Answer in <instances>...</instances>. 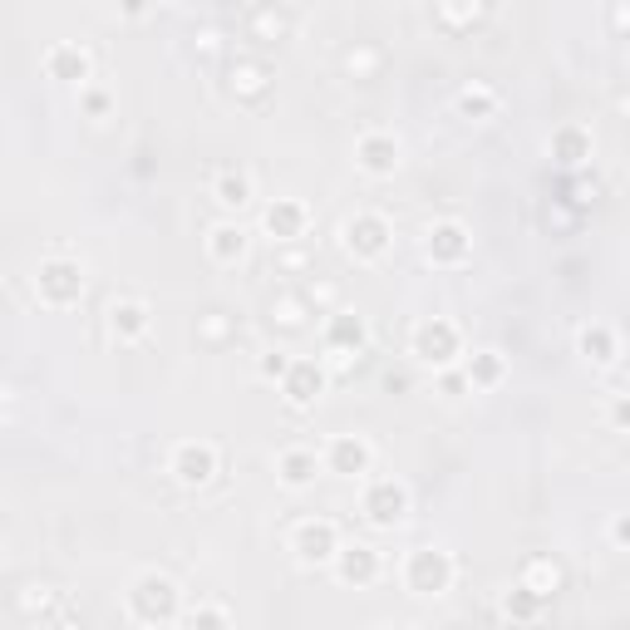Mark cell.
Segmentation results:
<instances>
[{
	"label": "cell",
	"instance_id": "d6a6232c",
	"mask_svg": "<svg viewBox=\"0 0 630 630\" xmlns=\"http://www.w3.org/2000/svg\"><path fill=\"white\" fill-rule=\"evenodd\" d=\"M443 390H449V394H463V390H469V380H463V374H443Z\"/></svg>",
	"mask_w": 630,
	"mask_h": 630
},
{
	"label": "cell",
	"instance_id": "d6986e66",
	"mask_svg": "<svg viewBox=\"0 0 630 630\" xmlns=\"http://www.w3.org/2000/svg\"><path fill=\"white\" fill-rule=\"evenodd\" d=\"M277 477H281V487L301 493V487H311L315 477H320V459H315L311 449H286L277 459Z\"/></svg>",
	"mask_w": 630,
	"mask_h": 630
},
{
	"label": "cell",
	"instance_id": "e0dca14e",
	"mask_svg": "<svg viewBox=\"0 0 630 630\" xmlns=\"http://www.w3.org/2000/svg\"><path fill=\"white\" fill-rule=\"evenodd\" d=\"M148 325H154V315H148L144 301H114V306H109V335H114L119 345L144 340Z\"/></svg>",
	"mask_w": 630,
	"mask_h": 630
},
{
	"label": "cell",
	"instance_id": "ffe728a7",
	"mask_svg": "<svg viewBox=\"0 0 630 630\" xmlns=\"http://www.w3.org/2000/svg\"><path fill=\"white\" fill-rule=\"evenodd\" d=\"M547 148H552V158L562 162V168H582V162L592 158V134H586V128H576V124H562Z\"/></svg>",
	"mask_w": 630,
	"mask_h": 630
},
{
	"label": "cell",
	"instance_id": "4316f807",
	"mask_svg": "<svg viewBox=\"0 0 630 630\" xmlns=\"http://www.w3.org/2000/svg\"><path fill=\"white\" fill-rule=\"evenodd\" d=\"M188 630H232V621L222 606H198V611L188 616Z\"/></svg>",
	"mask_w": 630,
	"mask_h": 630
},
{
	"label": "cell",
	"instance_id": "603a6c76",
	"mask_svg": "<svg viewBox=\"0 0 630 630\" xmlns=\"http://www.w3.org/2000/svg\"><path fill=\"white\" fill-rule=\"evenodd\" d=\"M517 586H527V592L532 596H556V586H562V566L556 562H547V556H532V562H527V576Z\"/></svg>",
	"mask_w": 630,
	"mask_h": 630
},
{
	"label": "cell",
	"instance_id": "d4e9b609",
	"mask_svg": "<svg viewBox=\"0 0 630 630\" xmlns=\"http://www.w3.org/2000/svg\"><path fill=\"white\" fill-rule=\"evenodd\" d=\"M459 114H463V119H493V114H497V94H493L487 85L459 89Z\"/></svg>",
	"mask_w": 630,
	"mask_h": 630
},
{
	"label": "cell",
	"instance_id": "7402d4cb",
	"mask_svg": "<svg viewBox=\"0 0 630 630\" xmlns=\"http://www.w3.org/2000/svg\"><path fill=\"white\" fill-rule=\"evenodd\" d=\"M507 374V360L497 350H477L469 355V370H463V380H469V390H497Z\"/></svg>",
	"mask_w": 630,
	"mask_h": 630
},
{
	"label": "cell",
	"instance_id": "e575fe53",
	"mask_svg": "<svg viewBox=\"0 0 630 630\" xmlns=\"http://www.w3.org/2000/svg\"><path fill=\"white\" fill-rule=\"evenodd\" d=\"M384 630H414V626H384Z\"/></svg>",
	"mask_w": 630,
	"mask_h": 630
},
{
	"label": "cell",
	"instance_id": "5b68a950",
	"mask_svg": "<svg viewBox=\"0 0 630 630\" xmlns=\"http://www.w3.org/2000/svg\"><path fill=\"white\" fill-rule=\"evenodd\" d=\"M340 237H345V251H350L355 261H380L384 251H390L394 232L380 212H355V217L340 227Z\"/></svg>",
	"mask_w": 630,
	"mask_h": 630
},
{
	"label": "cell",
	"instance_id": "9a60e30c",
	"mask_svg": "<svg viewBox=\"0 0 630 630\" xmlns=\"http://www.w3.org/2000/svg\"><path fill=\"white\" fill-rule=\"evenodd\" d=\"M325 469L340 477H364L370 473V443L360 434H340V439L325 449Z\"/></svg>",
	"mask_w": 630,
	"mask_h": 630
},
{
	"label": "cell",
	"instance_id": "83f0119b",
	"mask_svg": "<svg viewBox=\"0 0 630 630\" xmlns=\"http://www.w3.org/2000/svg\"><path fill=\"white\" fill-rule=\"evenodd\" d=\"M286 370H291V355L286 350H271L267 360H261V380H286Z\"/></svg>",
	"mask_w": 630,
	"mask_h": 630
},
{
	"label": "cell",
	"instance_id": "7c38bea8",
	"mask_svg": "<svg viewBox=\"0 0 630 630\" xmlns=\"http://www.w3.org/2000/svg\"><path fill=\"white\" fill-rule=\"evenodd\" d=\"M355 162H360L370 178H394L400 172V138L394 134H364L355 144Z\"/></svg>",
	"mask_w": 630,
	"mask_h": 630
},
{
	"label": "cell",
	"instance_id": "484cf974",
	"mask_svg": "<svg viewBox=\"0 0 630 630\" xmlns=\"http://www.w3.org/2000/svg\"><path fill=\"white\" fill-rule=\"evenodd\" d=\"M542 596H532V592H527V586H513V592H507L503 596V611H507V621H532V616L537 611H542Z\"/></svg>",
	"mask_w": 630,
	"mask_h": 630
},
{
	"label": "cell",
	"instance_id": "4fadbf2b",
	"mask_svg": "<svg viewBox=\"0 0 630 630\" xmlns=\"http://www.w3.org/2000/svg\"><path fill=\"white\" fill-rule=\"evenodd\" d=\"M306 222H311V212L301 207L296 198H277L267 212H261V227H267V237H277V241H301L306 237Z\"/></svg>",
	"mask_w": 630,
	"mask_h": 630
},
{
	"label": "cell",
	"instance_id": "277c9868",
	"mask_svg": "<svg viewBox=\"0 0 630 630\" xmlns=\"http://www.w3.org/2000/svg\"><path fill=\"white\" fill-rule=\"evenodd\" d=\"M404 586L414 596H443L453 586V556L443 547H419L404 562Z\"/></svg>",
	"mask_w": 630,
	"mask_h": 630
},
{
	"label": "cell",
	"instance_id": "30bf717a",
	"mask_svg": "<svg viewBox=\"0 0 630 630\" xmlns=\"http://www.w3.org/2000/svg\"><path fill=\"white\" fill-rule=\"evenodd\" d=\"M281 394H286L291 409H311L325 394V364L320 360H291L286 380H281Z\"/></svg>",
	"mask_w": 630,
	"mask_h": 630
},
{
	"label": "cell",
	"instance_id": "8992f818",
	"mask_svg": "<svg viewBox=\"0 0 630 630\" xmlns=\"http://www.w3.org/2000/svg\"><path fill=\"white\" fill-rule=\"evenodd\" d=\"M364 517H370L374 527H400L404 517H409V487L394 483V477H374L370 487H364Z\"/></svg>",
	"mask_w": 630,
	"mask_h": 630
},
{
	"label": "cell",
	"instance_id": "6da1fadb",
	"mask_svg": "<svg viewBox=\"0 0 630 630\" xmlns=\"http://www.w3.org/2000/svg\"><path fill=\"white\" fill-rule=\"evenodd\" d=\"M178 611H182V592L172 576L144 572L128 586V616H134L138 626H168V621H178Z\"/></svg>",
	"mask_w": 630,
	"mask_h": 630
},
{
	"label": "cell",
	"instance_id": "2e32d148",
	"mask_svg": "<svg viewBox=\"0 0 630 630\" xmlns=\"http://www.w3.org/2000/svg\"><path fill=\"white\" fill-rule=\"evenodd\" d=\"M89 69H94V65H89V49L85 45H55L45 55V75L59 79V85H79V89H85L89 85Z\"/></svg>",
	"mask_w": 630,
	"mask_h": 630
},
{
	"label": "cell",
	"instance_id": "4dcf8cb0",
	"mask_svg": "<svg viewBox=\"0 0 630 630\" xmlns=\"http://www.w3.org/2000/svg\"><path fill=\"white\" fill-rule=\"evenodd\" d=\"M611 537H616V547H626V542H630V517H616Z\"/></svg>",
	"mask_w": 630,
	"mask_h": 630
},
{
	"label": "cell",
	"instance_id": "1f68e13d",
	"mask_svg": "<svg viewBox=\"0 0 630 630\" xmlns=\"http://www.w3.org/2000/svg\"><path fill=\"white\" fill-rule=\"evenodd\" d=\"M611 424H616V429H626V424H630V404H626V400H616V409H611Z\"/></svg>",
	"mask_w": 630,
	"mask_h": 630
},
{
	"label": "cell",
	"instance_id": "f1b7e54d",
	"mask_svg": "<svg viewBox=\"0 0 630 630\" xmlns=\"http://www.w3.org/2000/svg\"><path fill=\"white\" fill-rule=\"evenodd\" d=\"M79 104H85V114H89V119L109 114V94H104V89H85V94H79Z\"/></svg>",
	"mask_w": 630,
	"mask_h": 630
},
{
	"label": "cell",
	"instance_id": "44dd1931",
	"mask_svg": "<svg viewBox=\"0 0 630 630\" xmlns=\"http://www.w3.org/2000/svg\"><path fill=\"white\" fill-rule=\"evenodd\" d=\"M576 350H582L592 364H616L621 345H616L611 325H582V330H576Z\"/></svg>",
	"mask_w": 630,
	"mask_h": 630
},
{
	"label": "cell",
	"instance_id": "836d02e7",
	"mask_svg": "<svg viewBox=\"0 0 630 630\" xmlns=\"http://www.w3.org/2000/svg\"><path fill=\"white\" fill-rule=\"evenodd\" d=\"M0 414H5V390H0Z\"/></svg>",
	"mask_w": 630,
	"mask_h": 630
},
{
	"label": "cell",
	"instance_id": "8fae6325",
	"mask_svg": "<svg viewBox=\"0 0 630 630\" xmlns=\"http://www.w3.org/2000/svg\"><path fill=\"white\" fill-rule=\"evenodd\" d=\"M364 340H370V325H364V315H355V311H335L330 320H325V350L340 355V360L360 355V350H364Z\"/></svg>",
	"mask_w": 630,
	"mask_h": 630
},
{
	"label": "cell",
	"instance_id": "3957f363",
	"mask_svg": "<svg viewBox=\"0 0 630 630\" xmlns=\"http://www.w3.org/2000/svg\"><path fill=\"white\" fill-rule=\"evenodd\" d=\"M463 355V335L453 320L443 315H429V320L414 325V360L429 364V370H449L453 360Z\"/></svg>",
	"mask_w": 630,
	"mask_h": 630
},
{
	"label": "cell",
	"instance_id": "52a82bcc",
	"mask_svg": "<svg viewBox=\"0 0 630 630\" xmlns=\"http://www.w3.org/2000/svg\"><path fill=\"white\" fill-rule=\"evenodd\" d=\"M424 251H429L434 267H463V261L473 257V237L463 222H434L429 232H424Z\"/></svg>",
	"mask_w": 630,
	"mask_h": 630
},
{
	"label": "cell",
	"instance_id": "f546056e",
	"mask_svg": "<svg viewBox=\"0 0 630 630\" xmlns=\"http://www.w3.org/2000/svg\"><path fill=\"white\" fill-rule=\"evenodd\" d=\"M232 79H237L241 89H261V85H267V69H257V65H241Z\"/></svg>",
	"mask_w": 630,
	"mask_h": 630
},
{
	"label": "cell",
	"instance_id": "ac0fdd59",
	"mask_svg": "<svg viewBox=\"0 0 630 630\" xmlns=\"http://www.w3.org/2000/svg\"><path fill=\"white\" fill-rule=\"evenodd\" d=\"M247 227L241 222H217V227L207 232V257L217 261V267H237L241 257H247Z\"/></svg>",
	"mask_w": 630,
	"mask_h": 630
},
{
	"label": "cell",
	"instance_id": "cb8c5ba5",
	"mask_svg": "<svg viewBox=\"0 0 630 630\" xmlns=\"http://www.w3.org/2000/svg\"><path fill=\"white\" fill-rule=\"evenodd\" d=\"M212 192H217V202H222L227 212H241V207L251 202V178H247V172L232 168V172H222L217 188H212Z\"/></svg>",
	"mask_w": 630,
	"mask_h": 630
},
{
	"label": "cell",
	"instance_id": "7a4b0ae2",
	"mask_svg": "<svg viewBox=\"0 0 630 630\" xmlns=\"http://www.w3.org/2000/svg\"><path fill=\"white\" fill-rule=\"evenodd\" d=\"M35 296L45 301L49 311L79 306V296H85V267H79L75 257H49V261H40V271H35Z\"/></svg>",
	"mask_w": 630,
	"mask_h": 630
},
{
	"label": "cell",
	"instance_id": "5bb4252c",
	"mask_svg": "<svg viewBox=\"0 0 630 630\" xmlns=\"http://www.w3.org/2000/svg\"><path fill=\"white\" fill-rule=\"evenodd\" d=\"M330 566H335V576H340L345 586H370L374 576H380V552L364 547V542H355V547H340Z\"/></svg>",
	"mask_w": 630,
	"mask_h": 630
},
{
	"label": "cell",
	"instance_id": "9c48e42d",
	"mask_svg": "<svg viewBox=\"0 0 630 630\" xmlns=\"http://www.w3.org/2000/svg\"><path fill=\"white\" fill-rule=\"evenodd\" d=\"M217 449H212V443H202V439H188V443H178V449H172V477H178L182 487H207L212 477H217Z\"/></svg>",
	"mask_w": 630,
	"mask_h": 630
},
{
	"label": "cell",
	"instance_id": "ba28073f",
	"mask_svg": "<svg viewBox=\"0 0 630 630\" xmlns=\"http://www.w3.org/2000/svg\"><path fill=\"white\" fill-rule=\"evenodd\" d=\"M291 552H296V562H306V566H330L335 552H340V532H335V522H325V517H311V522L296 527Z\"/></svg>",
	"mask_w": 630,
	"mask_h": 630
}]
</instances>
